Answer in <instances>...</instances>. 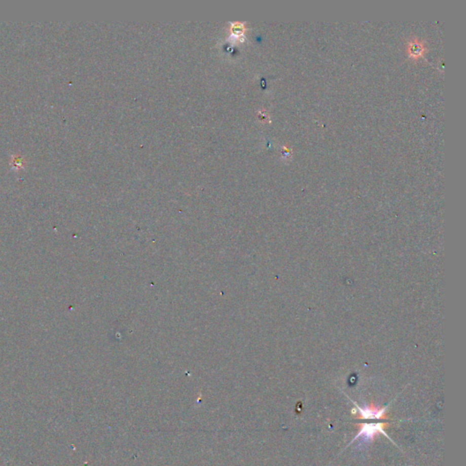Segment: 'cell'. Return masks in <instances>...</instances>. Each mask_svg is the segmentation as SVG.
<instances>
[{
  "label": "cell",
  "mask_w": 466,
  "mask_h": 466,
  "mask_svg": "<svg viewBox=\"0 0 466 466\" xmlns=\"http://www.w3.org/2000/svg\"><path fill=\"white\" fill-rule=\"evenodd\" d=\"M409 54L413 57V58H418L422 56V52L424 50L423 45L422 43H419L417 41H413L409 45Z\"/></svg>",
  "instance_id": "3"
},
{
  "label": "cell",
  "mask_w": 466,
  "mask_h": 466,
  "mask_svg": "<svg viewBox=\"0 0 466 466\" xmlns=\"http://www.w3.org/2000/svg\"><path fill=\"white\" fill-rule=\"evenodd\" d=\"M357 408L360 411V416L358 419H387L385 415V408L379 409L374 407L373 404L367 407H359Z\"/></svg>",
  "instance_id": "2"
},
{
  "label": "cell",
  "mask_w": 466,
  "mask_h": 466,
  "mask_svg": "<svg viewBox=\"0 0 466 466\" xmlns=\"http://www.w3.org/2000/svg\"><path fill=\"white\" fill-rule=\"evenodd\" d=\"M360 432L356 435L353 441L361 439L364 443H368L374 439V437L379 434H385V428L388 426V423L385 422H377V423H362L360 424Z\"/></svg>",
  "instance_id": "1"
}]
</instances>
